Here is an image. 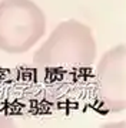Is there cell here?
<instances>
[{
    "label": "cell",
    "mask_w": 126,
    "mask_h": 128,
    "mask_svg": "<svg viewBox=\"0 0 126 128\" xmlns=\"http://www.w3.org/2000/svg\"><path fill=\"white\" fill-rule=\"evenodd\" d=\"M46 32V16L33 0L0 2V50L9 54L26 53Z\"/></svg>",
    "instance_id": "2"
},
{
    "label": "cell",
    "mask_w": 126,
    "mask_h": 128,
    "mask_svg": "<svg viewBox=\"0 0 126 128\" xmlns=\"http://www.w3.org/2000/svg\"><path fill=\"white\" fill-rule=\"evenodd\" d=\"M98 101L103 111L120 112L126 108V48L125 44L107 50L96 70Z\"/></svg>",
    "instance_id": "3"
},
{
    "label": "cell",
    "mask_w": 126,
    "mask_h": 128,
    "mask_svg": "<svg viewBox=\"0 0 126 128\" xmlns=\"http://www.w3.org/2000/svg\"><path fill=\"white\" fill-rule=\"evenodd\" d=\"M95 61L96 40L93 33L88 24L75 18L57 24L33 54V63L39 68H83L90 67Z\"/></svg>",
    "instance_id": "1"
},
{
    "label": "cell",
    "mask_w": 126,
    "mask_h": 128,
    "mask_svg": "<svg viewBox=\"0 0 126 128\" xmlns=\"http://www.w3.org/2000/svg\"><path fill=\"white\" fill-rule=\"evenodd\" d=\"M3 125H13V122L7 118H3V117H0V127H3Z\"/></svg>",
    "instance_id": "4"
}]
</instances>
